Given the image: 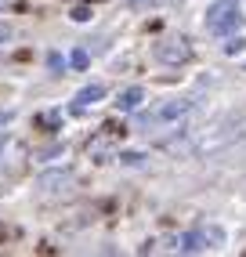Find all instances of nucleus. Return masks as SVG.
<instances>
[{
  "label": "nucleus",
  "mask_w": 246,
  "mask_h": 257,
  "mask_svg": "<svg viewBox=\"0 0 246 257\" xmlns=\"http://www.w3.org/2000/svg\"><path fill=\"white\" fill-rule=\"evenodd\" d=\"M203 235H206V246H221V243H224V232H221L217 225H210Z\"/></svg>",
  "instance_id": "9d476101"
},
{
  "label": "nucleus",
  "mask_w": 246,
  "mask_h": 257,
  "mask_svg": "<svg viewBox=\"0 0 246 257\" xmlns=\"http://www.w3.org/2000/svg\"><path fill=\"white\" fill-rule=\"evenodd\" d=\"M188 112H192V101L174 98V101H163L152 116H142V127H149V123H174V119H185Z\"/></svg>",
  "instance_id": "7ed1b4c3"
},
{
  "label": "nucleus",
  "mask_w": 246,
  "mask_h": 257,
  "mask_svg": "<svg viewBox=\"0 0 246 257\" xmlns=\"http://www.w3.org/2000/svg\"><path fill=\"white\" fill-rule=\"evenodd\" d=\"M69 62H73L76 69H87V62H91V58H87V51L80 47V51H73V58H69Z\"/></svg>",
  "instance_id": "f8f14e48"
},
{
  "label": "nucleus",
  "mask_w": 246,
  "mask_h": 257,
  "mask_svg": "<svg viewBox=\"0 0 246 257\" xmlns=\"http://www.w3.org/2000/svg\"><path fill=\"white\" fill-rule=\"evenodd\" d=\"M4 4H8V0H0V11H4Z\"/></svg>",
  "instance_id": "a211bd4d"
},
{
  "label": "nucleus",
  "mask_w": 246,
  "mask_h": 257,
  "mask_svg": "<svg viewBox=\"0 0 246 257\" xmlns=\"http://www.w3.org/2000/svg\"><path fill=\"white\" fill-rule=\"evenodd\" d=\"M239 26H242V11H239L235 0H217V4L206 11V29L210 33L228 37V33H235Z\"/></svg>",
  "instance_id": "f257e3e1"
},
{
  "label": "nucleus",
  "mask_w": 246,
  "mask_h": 257,
  "mask_svg": "<svg viewBox=\"0 0 246 257\" xmlns=\"http://www.w3.org/2000/svg\"><path fill=\"white\" fill-rule=\"evenodd\" d=\"M37 185L44 188V192H62V188L73 185V170H44V174L37 178Z\"/></svg>",
  "instance_id": "20e7f679"
},
{
  "label": "nucleus",
  "mask_w": 246,
  "mask_h": 257,
  "mask_svg": "<svg viewBox=\"0 0 246 257\" xmlns=\"http://www.w3.org/2000/svg\"><path fill=\"white\" fill-rule=\"evenodd\" d=\"M4 40H11V26H0V44Z\"/></svg>",
  "instance_id": "2eb2a0df"
},
{
  "label": "nucleus",
  "mask_w": 246,
  "mask_h": 257,
  "mask_svg": "<svg viewBox=\"0 0 246 257\" xmlns=\"http://www.w3.org/2000/svg\"><path fill=\"white\" fill-rule=\"evenodd\" d=\"M11 116H15L11 109H0V123H8V119H11Z\"/></svg>",
  "instance_id": "dca6fc26"
},
{
  "label": "nucleus",
  "mask_w": 246,
  "mask_h": 257,
  "mask_svg": "<svg viewBox=\"0 0 246 257\" xmlns=\"http://www.w3.org/2000/svg\"><path fill=\"white\" fill-rule=\"evenodd\" d=\"M142 101H145V91H142V87H127V91H119L116 109H119V112H134Z\"/></svg>",
  "instance_id": "423d86ee"
},
{
  "label": "nucleus",
  "mask_w": 246,
  "mask_h": 257,
  "mask_svg": "<svg viewBox=\"0 0 246 257\" xmlns=\"http://www.w3.org/2000/svg\"><path fill=\"white\" fill-rule=\"evenodd\" d=\"M123 167H142L145 163V152H119V156H116Z\"/></svg>",
  "instance_id": "6e6552de"
},
{
  "label": "nucleus",
  "mask_w": 246,
  "mask_h": 257,
  "mask_svg": "<svg viewBox=\"0 0 246 257\" xmlns=\"http://www.w3.org/2000/svg\"><path fill=\"white\" fill-rule=\"evenodd\" d=\"M156 58H160L163 65H185L192 58V47H188L185 37H167V40L156 44Z\"/></svg>",
  "instance_id": "f03ea898"
},
{
  "label": "nucleus",
  "mask_w": 246,
  "mask_h": 257,
  "mask_svg": "<svg viewBox=\"0 0 246 257\" xmlns=\"http://www.w3.org/2000/svg\"><path fill=\"white\" fill-rule=\"evenodd\" d=\"M101 98H105V83H87V87L76 94V109L73 112H83L87 105H98Z\"/></svg>",
  "instance_id": "39448f33"
},
{
  "label": "nucleus",
  "mask_w": 246,
  "mask_h": 257,
  "mask_svg": "<svg viewBox=\"0 0 246 257\" xmlns=\"http://www.w3.org/2000/svg\"><path fill=\"white\" fill-rule=\"evenodd\" d=\"M127 4H134V8H149L152 0H127Z\"/></svg>",
  "instance_id": "f3484780"
},
{
  "label": "nucleus",
  "mask_w": 246,
  "mask_h": 257,
  "mask_svg": "<svg viewBox=\"0 0 246 257\" xmlns=\"http://www.w3.org/2000/svg\"><path fill=\"white\" fill-rule=\"evenodd\" d=\"M51 69H65V58L62 55H51Z\"/></svg>",
  "instance_id": "4468645a"
},
{
  "label": "nucleus",
  "mask_w": 246,
  "mask_h": 257,
  "mask_svg": "<svg viewBox=\"0 0 246 257\" xmlns=\"http://www.w3.org/2000/svg\"><path fill=\"white\" fill-rule=\"evenodd\" d=\"M242 47H246V40H242V37H232V40L224 44V55H239Z\"/></svg>",
  "instance_id": "9b49d317"
},
{
  "label": "nucleus",
  "mask_w": 246,
  "mask_h": 257,
  "mask_svg": "<svg viewBox=\"0 0 246 257\" xmlns=\"http://www.w3.org/2000/svg\"><path fill=\"white\" fill-rule=\"evenodd\" d=\"M87 19H91V8H87V4L73 8V22H87Z\"/></svg>",
  "instance_id": "ddd939ff"
},
{
  "label": "nucleus",
  "mask_w": 246,
  "mask_h": 257,
  "mask_svg": "<svg viewBox=\"0 0 246 257\" xmlns=\"http://www.w3.org/2000/svg\"><path fill=\"white\" fill-rule=\"evenodd\" d=\"M178 250H181V253H203V250H210V246H206V235H203V232H185V235L178 239Z\"/></svg>",
  "instance_id": "0eeeda50"
},
{
  "label": "nucleus",
  "mask_w": 246,
  "mask_h": 257,
  "mask_svg": "<svg viewBox=\"0 0 246 257\" xmlns=\"http://www.w3.org/2000/svg\"><path fill=\"white\" fill-rule=\"evenodd\" d=\"M40 123H44V127H62V112H58V109L40 112Z\"/></svg>",
  "instance_id": "1a4fd4ad"
}]
</instances>
